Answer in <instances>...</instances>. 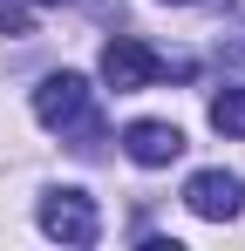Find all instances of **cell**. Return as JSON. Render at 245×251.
<instances>
[{
  "mask_svg": "<svg viewBox=\"0 0 245 251\" xmlns=\"http://www.w3.org/2000/svg\"><path fill=\"white\" fill-rule=\"evenodd\" d=\"M170 7H191V0H170Z\"/></svg>",
  "mask_w": 245,
  "mask_h": 251,
  "instance_id": "9c48e42d",
  "label": "cell"
},
{
  "mask_svg": "<svg viewBox=\"0 0 245 251\" xmlns=\"http://www.w3.org/2000/svg\"><path fill=\"white\" fill-rule=\"evenodd\" d=\"M34 116H41L48 129H61V136H75L68 150H82V156H95V150H102V123H95V109H89V82H82L75 68L41 75V88H34Z\"/></svg>",
  "mask_w": 245,
  "mask_h": 251,
  "instance_id": "6da1fadb",
  "label": "cell"
},
{
  "mask_svg": "<svg viewBox=\"0 0 245 251\" xmlns=\"http://www.w3.org/2000/svg\"><path fill=\"white\" fill-rule=\"evenodd\" d=\"M41 231L48 238H61V245H95V197L75 190V183H61V190H48L41 197Z\"/></svg>",
  "mask_w": 245,
  "mask_h": 251,
  "instance_id": "3957f363",
  "label": "cell"
},
{
  "mask_svg": "<svg viewBox=\"0 0 245 251\" xmlns=\"http://www.w3.org/2000/svg\"><path fill=\"white\" fill-rule=\"evenodd\" d=\"M170 75V61H163L150 41H136V34H116V41L102 48V82L116 88V95H136V88H157Z\"/></svg>",
  "mask_w": 245,
  "mask_h": 251,
  "instance_id": "7a4b0ae2",
  "label": "cell"
},
{
  "mask_svg": "<svg viewBox=\"0 0 245 251\" xmlns=\"http://www.w3.org/2000/svg\"><path fill=\"white\" fill-rule=\"evenodd\" d=\"M211 129L232 136V143H245V82H225L211 95Z\"/></svg>",
  "mask_w": 245,
  "mask_h": 251,
  "instance_id": "8992f818",
  "label": "cell"
},
{
  "mask_svg": "<svg viewBox=\"0 0 245 251\" xmlns=\"http://www.w3.org/2000/svg\"><path fill=\"white\" fill-rule=\"evenodd\" d=\"M122 150H129V163L163 170V163H177V156H184V129H177V123H157V116H143V123L122 129Z\"/></svg>",
  "mask_w": 245,
  "mask_h": 251,
  "instance_id": "277c9868",
  "label": "cell"
},
{
  "mask_svg": "<svg viewBox=\"0 0 245 251\" xmlns=\"http://www.w3.org/2000/svg\"><path fill=\"white\" fill-rule=\"evenodd\" d=\"M184 204L198 210V217H211V224H225V217H239L245 183L232 176V170H198V176L184 183Z\"/></svg>",
  "mask_w": 245,
  "mask_h": 251,
  "instance_id": "5b68a950",
  "label": "cell"
},
{
  "mask_svg": "<svg viewBox=\"0 0 245 251\" xmlns=\"http://www.w3.org/2000/svg\"><path fill=\"white\" fill-rule=\"evenodd\" d=\"M34 7H68V0H34Z\"/></svg>",
  "mask_w": 245,
  "mask_h": 251,
  "instance_id": "ba28073f",
  "label": "cell"
},
{
  "mask_svg": "<svg viewBox=\"0 0 245 251\" xmlns=\"http://www.w3.org/2000/svg\"><path fill=\"white\" fill-rule=\"evenodd\" d=\"M0 27H7V34H28V7H21V0H0Z\"/></svg>",
  "mask_w": 245,
  "mask_h": 251,
  "instance_id": "52a82bcc",
  "label": "cell"
}]
</instances>
